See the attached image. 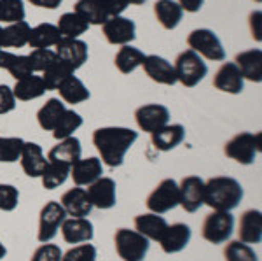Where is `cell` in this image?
<instances>
[{
  "label": "cell",
  "mask_w": 262,
  "mask_h": 261,
  "mask_svg": "<svg viewBox=\"0 0 262 261\" xmlns=\"http://www.w3.org/2000/svg\"><path fill=\"white\" fill-rule=\"evenodd\" d=\"M6 254H7V249H6V247H4V244L0 242V259L6 258Z\"/></svg>",
  "instance_id": "db71d44e"
},
{
  "label": "cell",
  "mask_w": 262,
  "mask_h": 261,
  "mask_svg": "<svg viewBox=\"0 0 262 261\" xmlns=\"http://www.w3.org/2000/svg\"><path fill=\"white\" fill-rule=\"evenodd\" d=\"M175 75L177 83H180L185 88H194L198 86L205 75L208 74V67L203 62V58L198 53H194L192 49H185L182 51L175 60Z\"/></svg>",
  "instance_id": "3957f363"
},
{
  "label": "cell",
  "mask_w": 262,
  "mask_h": 261,
  "mask_svg": "<svg viewBox=\"0 0 262 261\" xmlns=\"http://www.w3.org/2000/svg\"><path fill=\"white\" fill-rule=\"evenodd\" d=\"M56 27H58V30H60L61 39H79L82 33L88 32L90 25H88L81 16L72 11V12H65V14L60 16Z\"/></svg>",
  "instance_id": "e575fe53"
},
{
  "label": "cell",
  "mask_w": 262,
  "mask_h": 261,
  "mask_svg": "<svg viewBox=\"0 0 262 261\" xmlns=\"http://www.w3.org/2000/svg\"><path fill=\"white\" fill-rule=\"evenodd\" d=\"M224 153L227 158L242 163V165H252L255 156L260 153V133L242 132L226 142Z\"/></svg>",
  "instance_id": "5b68a950"
},
{
  "label": "cell",
  "mask_w": 262,
  "mask_h": 261,
  "mask_svg": "<svg viewBox=\"0 0 262 261\" xmlns=\"http://www.w3.org/2000/svg\"><path fill=\"white\" fill-rule=\"evenodd\" d=\"M180 204L185 212H196L205 205V180L198 175H187L179 184Z\"/></svg>",
  "instance_id": "30bf717a"
},
{
  "label": "cell",
  "mask_w": 262,
  "mask_h": 261,
  "mask_svg": "<svg viewBox=\"0 0 262 261\" xmlns=\"http://www.w3.org/2000/svg\"><path fill=\"white\" fill-rule=\"evenodd\" d=\"M28 60L33 69V72H44L46 69L51 65L53 62L58 60L56 53L49 48H39V49H32V53L28 54Z\"/></svg>",
  "instance_id": "b9f144b4"
},
{
  "label": "cell",
  "mask_w": 262,
  "mask_h": 261,
  "mask_svg": "<svg viewBox=\"0 0 262 261\" xmlns=\"http://www.w3.org/2000/svg\"><path fill=\"white\" fill-rule=\"evenodd\" d=\"M103 6V9L107 11V14L114 18V16H121L126 11V7L129 6L128 0H98Z\"/></svg>",
  "instance_id": "c3c4849f"
},
{
  "label": "cell",
  "mask_w": 262,
  "mask_h": 261,
  "mask_svg": "<svg viewBox=\"0 0 262 261\" xmlns=\"http://www.w3.org/2000/svg\"><path fill=\"white\" fill-rule=\"evenodd\" d=\"M54 48H56L54 49L56 56L63 63H67L74 72L77 69H81L84 63L88 62V56H90L88 44L81 39H61Z\"/></svg>",
  "instance_id": "4fadbf2b"
},
{
  "label": "cell",
  "mask_w": 262,
  "mask_h": 261,
  "mask_svg": "<svg viewBox=\"0 0 262 261\" xmlns=\"http://www.w3.org/2000/svg\"><path fill=\"white\" fill-rule=\"evenodd\" d=\"M7 70H9V74L16 79V81H19V79L28 77V75L33 74L30 60H28V56H23V54H19V56L16 54L14 60L11 62V65Z\"/></svg>",
  "instance_id": "f6af8a7d"
},
{
  "label": "cell",
  "mask_w": 262,
  "mask_h": 261,
  "mask_svg": "<svg viewBox=\"0 0 262 261\" xmlns=\"http://www.w3.org/2000/svg\"><path fill=\"white\" fill-rule=\"evenodd\" d=\"M242 200L243 188L236 179L219 175L205 183V205H208L212 210L231 212L232 209L238 207Z\"/></svg>",
  "instance_id": "7a4b0ae2"
},
{
  "label": "cell",
  "mask_w": 262,
  "mask_h": 261,
  "mask_svg": "<svg viewBox=\"0 0 262 261\" xmlns=\"http://www.w3.org/2000/svg\"><path fill=\"white\" fill-rule=\"evenodd\" d=\"M213 86L219 91L239 95L245 90V79L234 62H226L213 75Z\"/></svg>",
  "instance_id": "5bb4252c"
},
{
  "label": "cell",
  "mask_w": 262,
  "mask_h": 261,
  "mask_svg": "<svg viewBox=\"0 0 262 261\" xmlns=\"http://www.w3.org/2000/svg\"><path fill=\"white\" fill-rule=\"evenodd\" d=\"M145 74L149 75L154 83L173 86L177 83L175 69L166 58L158 56V54H145V60L142 63Z\"/></svg>",
  "instance_id": "e0dca14e"
},
{
  "label": "cell",
  "mask_w": 262,
  "mask_h": 261,
  "mask_svg": "<svg viewBox=\"0 0 262 261\" xmlns=\"http://www.w3.org/2000/svg\"><path fill=\"white\" fill-rule=\"evenodd\" d=\"M234 63L242 72L243 79H248L252 83L262 81V51L259 48L238 53L234 58Z\"/></svg>",
  "instance_id": "7402d4cb"
},
{
  "label": "cell",
  "mask_w": 262,
  "mask_h": 261,
  "mask_svg": "<svg viewBox=\"0 0 262 261\" xmlns=\"http://www.w3.org/2000/svg\"><path fill=\"white\" fill-rule=\"evenodd\" d=\"M48 91L44 81L39 75H28V77H23L19 81H16L14 88H12V93H14L16 100H21V102H28V100H35L42 96Z\"/></svg>",
  "instance_id": "f1b7e54d"
},
{
  "label": "cell",
  "mask_w": 262,
  "mask_h": 261,
  "mask_svg": "<svg viewBox=\"0 0 262 261\" xmlns=\"http://www.w3.org/2000/svg\"><path fill=\"white\" fill-rule=\"evenodd\" d=\"M191 226L185 223H175V225H168L164 233L159 238L161 249L166 254H177V252L184 251L191 240Z\"/></svg>",
  "instance_id": "2e32d148"
},
{
  "label": "cell",
  "mask_w": 262,
  "mask_h": 261,
  "mask_svg": "<svg viewBox=\"0 0 262 261\" xmlns=\"http://www.w3.org/2000/svg\"><path fill=\"white\" fill-rule=\"evenodd\" d=\"M103 174V165L100 158H81L70 167V175L74 179L75 186H90L96 179L101 177Z\"/></svg>",
  "instance_id": "d6986e66"
},
{
  "label": "cell",
  "mask_w": 262,
  "mask_h": 261,
  "mask_svg": "<svg viewBox=\"0 0 262 261\" xmlns=\"http://www.w3.org/2000/svg\"><path fill=\"white\" fill-rule=\"evenodd\" d=\"M27 16L23 0H0V23H18Z\"/></svg>",
  "instance_id": "ab89813d"
},
{
  "label": "cell",
  "mask_w": 262,
  "mask_h": 261,
  "mask_svg": "<svg viewBox=\"0 0 262 261\" xmlns=\"http://www.w3.org/2000/svg\"><path fill=\"white\" fill-rule=\"evenodd\" d=\"M65 219H67V212L61 207L60 202H54V200L48 202L40 209L39 214V231H37L39 242L46 244L53 240L56 237L58 230L61 228V223Z\"/></svg>",
  "instance_id": "9c48e42d"
},
{
  "label": "cell",
  "mask_w": 262,
  "mask_h": 261,
  "mask_svg": "<svg viewBox=\"0 0 262 261\" xmlns=\"http://www.w3.org/2000/svg\"><path fill=\"white\" fill-rule=\"evenodd\" d=\"M189 49L198 53L200 56L212 62H222L226 58V49H224L221 39L217 33L210 28H196L189 33L187 37Z\"/></svg>",
  "instance_id": "8992f818"
},
{
  "label": "cell",
  "mask_w": 262,
  "mask_h": 261,
  "mask_svg": "<svg viewBox=\"0 0 262 261\" xmlns=\"http://www.w3.org/2000/svg\"><path fill=\"white\" fill-rule=\"evenodd\" d=\"M138 133L124 126H103L93 132V144L100 153L101 162L108 167H119L126 153L137 142Z\"/></svg>",
  "instance_id": "6da1fadb"
},
{
  "label": "cell",
  "mask_w": 262,
  "mask_h": 261,
  "mask_svg": "<svg viewBox=\"0 0 262 261\" xmlns=\"http://www.w3.org/2000/svg\"><path fill=\"white\" fill-rule=\"evenodd\" d=\"M143 60H145L143 51L126 44V46H121V49L116 53L114 65H116V69L119 70L121 74H131V72H135L138 67H142Z\"/></svg>",
  "instance_id": "4dcf8cb0"
},
{
  "label": "cell",
  "mask_w": 262,
  "mask_h": 261,
  "mask_svg": "<svg viewBox=\"0 0 262 261\" xmlns=\"http://www.w3.org/2000/svg\"><path fill=\"white\" fill-rule=\"evenodd\" d=\"M239 240L245 244H259L262 240V214L260 210L248 209L239 217Z\"/></svg>",
  "instance_id": "cb8c5ba5"
},
{
  "label": "cell",
  "mask_w": 262,
  "mask_h": 261,
  "mask_svg": "<svg viewBox=\"0 0 262 261\" xmlns=\"http://www.w3.org/2000/svg\"><path fill=\"white\" fill-rule=\"evenodd\" d=\"M152 137V144L158 151H171L175 149L177 146L182 144V140L185 138V128L179 123L175 125H164L159 130L150 133Z\"/></svg>",
  "instance_id": "d4e9b609"
},
{
  "label": "cell",
  "mask_w": 262,
  "mask_h": 261,
  "mask_svg": "<svg viewBox=\"0 0 262 261\" xmlns=\"http://www.w3.org/2000/svg\"><path fill=\"white\" fill-rule=\"evenodd\" d=\"M25 140L19 137H0V163L18 162Z\"/></svg>",
  "instance_id": "60d3db41"
},
{
  "label": "cell",
  "mask_w": 262,
  "mask_h": 261,
  "mask_svg": "<svg viewBox=\"0 0 262 261\" xmlns=\"http://www.w3.org/2000/svg\"><path fill=\"white\" fill-rule=\"evenodd\" d=\"M232 230H234V217H232V214L213 210L203 221L201 235L210 244H224L229 240Z\"/></svg>",
  "instance_id": "52a82bcc"
},
{
  "label": "cell",
  "mask_w": 262,
  "mask_h": 261,
  "mask_svg": "<svg viewBox=\"0 0 262 261\" xmlns=\"http://www.w3.org/2000/svg\"><path fill=\"white\" fill-rule=\"evenodd\" d=\"M88 196H90L93 207L107 210L112 209L117 204V193H116V180L111 177L96 179L95 183L88 186Z\"/></svg>",
  "instance_id": "9a60e30c"
},
{
  "label": "cell",
  "mask_w": 262,
  "mask_h": 261,
  "mask_svg": "<svg viewBox=\"0 0 262 261\" xmlns=\"http://www.w3.org/2000/svg\"><path fill=\"white\" fill-rule=\"evenodd\" d=\"M253 2H260V0H253Z\"/></svg>",
  "instance_id": "6f0895ef"
},
{
  "label": "cell",
  "mask_w": 262,
  "mask_h": 261,
  "mask_svg": "<svg viewBox=\"0 0 262 261\" xmlns=\"http://www.w3.org/2000/svg\"><path fill=\"white\" fill-rule=\"evenodd\" d=\"M19 204V191L12 184H0V210L11 212Z\"/></svg>",
  "instance_id": "ee69618b"
},
{
  "label": "cell",
  "mask_w": 262,
  "mask_h": 261,
  "mask_svg": "<svg viewBox=\"0 0 262 261\" xmlns=\"http://www.w3.org/2000/svg\"><path fill=\"white\" fill-rule=\"evenodd\" d=\"M30 30L32 27L25 19L2 28V48H23V46H27Z\"/></svg>",
  "instance_id": "836d02e7"
},
{
  "label": "cell",
  "mask_w": 262,
  "mask_h": 261,
  "mask_svg": "<svg viewBox=\"0 0 262 261\" xmlns=\"http://www.w3.org/2000/svg\"><path fill=\"white\" fill-rule=\"evenodd\" d=\"M60 204L65 209V212L72 217H88L93 210V204L88 196V191L81 186L72 188L63 193Z\"/></svg>",
  "instance_id": "ac0fdd59"
},
{
  "label": "cell",
  "mask_w": 262,
  "mask_h": 261,
  "mask_svg": "<svg viewBox=\"0 0 262 261\" xmlns=\"http://www.w3.org/2000/svg\"><path fill=\"white\" fill-rule=\"evenodd\" d=\"M61 41L60 30L56 25L53 23H40L37 27H33L30 30V37H28V46L33 49L39 48H51L56 46Z\"/></svg>",
  "instance_id": "f546056e"
},
{
  "label": "cell",
  "mask_w": 262,
  "mask_h": 261,
  "mask_svg": "<svg viewBox=\"0 0 262 261\" xmlns=\"http://www.w3.org/2000/svg\"><path fill=\"white\" fill-rule=\"evenodd\" d=\"M81 126H82L81 114L67 109V111L63 112V116L60 117V121H58V125L54 126L53 137L56 138V140H63V138L74 137V132H77Z\"/></svg>",
  "instance_id": "d590c367"
},
{
  "label": "cell",
  "mask_w": 262,
  "mask_h": 261,
  "mask_svg": "<svg viewBox=\"0 0 262 261\" xmlns=\"http://www.w3.org/2000/svg\"><path fill=\"white\" fill-rule=\"evenodd\" d=\"M67 111L65 104L60 98H49L37 112V121H39V126L42 130H48V132H53L54 126L58 125L60 117L63 116V112Z\"/></svg>",
  "instance_id": "1f68e13d"
},
{
  "label": "cell",
  "mask_w": 262,
  "mask_h": 261,
  "mask_svg": "<svg viewBox=\"0 0 262 261\" xmlns=\"http://www.w3.org/2000/svg\"><path fill=\"white\" fill-rule=\"evenodd\" d=\"M154 14L163 28L173 30V28L179 27L184 11L175 0H158L154 4Z\"/></svg>",
  "instance_id": "83f0119b"
},
{
  "label": "cell",
  "mask_w": 262,
  "mask_h": 261,
  "mask_svg": "<svg viewBox=\"0 0 262 261\" xmlns=\"http://www.w3.org/2000/svg\"><path fill=\"white\" fill-rule=\"evenodd\" d=\"M70 74H74V70L58 58L56 62H53L48 69L42 72V81H44L48 91H51V90H56L61 84V81H65Z\"/></svg>",
  "instance_id": "74e56055"
},
{
  "label": "cell",
  "mask_w": 262,
  "mask_h": 261,
  "mask_svg": "<svg viewBox=\"0 0 262 261\" xmlns=\"http://www.w3.org/2000/svg\"><path fill=\"white\" fill-rule=\"evenodd\" d=\"M69 175H70V167L61 165V163L49 162L46 170L42 172V175H40L42 186L46 189H56V188H60L61 184H65Z\"/></svg>",
  "instance_id": "8d00e7d4"
},
{
  "label": "cell",
  "mask_w": 262,
  "mask_h": 261,
  "mask_svg": "<svg viewBox=\"0 0 262 261\" xmlns=\"http://www.w3.org/2000/svg\"><path fill=\"white\" fill-rule=\"evenodd\" d=\"M16 54H12L9 51H6V49H0V69H9L11 62L14 60Z\"/></svg>",
  "instance_id": "f5cc1de1"
},
{
  "label": "cell",
  "mask_w": 262,
  "mask_h": 261,
  "mask_svg": "<svg viewBox=\"0 0 262 261\" xmlns=\"http://www.w3.org/2000/svg\"><path fill=\"white\" fill-rule=\"evenodd\" d=\"M95 261H96V259H95Z\"/></svg>",
  "instance_id": "680465c9"
},
{
  "label": "cell",
  "mask_w": 262,
  "mask_h": 261,
  "mask_svg": "<svg viewBox=\"0 0 262 261\" xmlns=\"http://www.w3.org/2000/svg\"><path fill=\"white\" fill-rule=\"evenodd\" d=\"M81 153H82L81 140H79L77 137H69V138L60 140L49 151L48 159L54 163H61V165L72 167L75 162L81 159Z\"/></svg>",
  "instance_id": "603a6c76"
},
{
  "label": "cell",
  "mask_w": 262,
  "mask_h": 261,
  "mask_svg": "<svg viewBox=\"0 0 262 261\" xmlns=\"http://www.w3.org/2000/svg\"><path fill=\"white\" fill-rule=\"evenodd\" d=\"M103 35L114 46H126L135 41L137 37V25L133 19L124 16H114L107 19L103 25Z\"/></svg>",
  "instance_id": "8fae6325"
},
{
  "label": "cell",
  "mask_w": 262,
  "mask_h": 261,
  "mask_svg": "<svg viewBox=\"0 0 262 261\" xmlns=\"http://www.w3.org/2000/svg\"><path fill=\"white\" fill-rule=\"evenodd\" d=\"M224 258L226 261H259L257 252L252 249L250 244L242 240H231L224 247Z\"/></svg>",
  "instance_id": "f35d334b"
},
{
  "label": "cell",
  "mask_w": 262,
  "mask_h": 261,
  "mask_svg": "<svg viewBox=\"0 0 262 261\" xmlns=\"http://www.w3.org/2000/svg\"><path fill=\"white\" fill-rule=\"evenodd\" d=\"M28 2L32 4V6L35 7H42V9H58V7L61 6L63 0H28Z\"/></svg>",
  "instance_id": "816d5d0a"
},
{
  "label": "cell",
  "mask_w": 262,
  "mask_h": 261,
  "mask_svg": "<svg viewBox=\"0 0 262 261\" xmlns=\"http://www.w3.org/2000/svg\"><path fill=\"white\" fill-rule=\"evenodd\" d=\"M180 204L179 183L173 179H163L154 191L147 196V209L154 214H166Z\"/></svg>",
  "instance_id": "ba28073f"
},
{
  "label": "cell",
  "mask_w": 262,
  "mask_h": 261,
  "mask_svg": "<svg viewBox=\"0 0 262 261\" xmlns=\"http://www.w3.org/2000/svg\"><path fill=\"white\" fill-rule=\"evenodd\" d=\"M0 49H2V27H0Z\"/></svg>",
  "instance_id": "9f6ffc18"
},
{
  "label": "cell",
  "mask_w": 262,
  "mask_h": 261,
  "mask_svg": "<svg viewBox=\"0 0 262 261\" xmlns=\"http://www.w3.org/2000/svg\"><path fill=\"white\" fill-rule=\"evenodd\" d=\"M95 259H96V247L88 242L74 246L65 254H61V261H95Z\"/></svg>",
  "instance_id": "7bdbcfd3"
},
{
  "label": "cell",
  "mask_w": 262,
  "mask_h": 261,
  "mask_svg": "<svg viewBox=\"0 0 262 261\" xmlns=\"http://www.w3.org/2000/svg\"><path fill=\"white\" fill-rule=\"evenodd\" d=\"M61 254L63 252L56 244L46 242L40 247H37L30 261H61Z\"/></svg>",
  "instance_id": "bcb514c9"
},
{
  "label": "cell",
  "mask_w": 262,
  "mask_h": 261,
  "mask_svg": "<svg viewBox=\"0 0 262 261\" xmlns=\"http://www.w3.org/2000/svg\"><path fill=\"white\" fill-rule=\"evenodd\" d=\"M147 0H128V4H131V6H142V4H145Z\"/></svg>",
  "instance_id": "11a10c76"
},
{
  "label": "cell",
  "mask_w": 262,
  "mask_h": 261,
  "mask_svg": "<svg viewBox=\"0 0 262 261\" xmlns=\"http://www.w3.org/2000/svg\"><path fill=\"white\" fill-rule=\"evenodd\" d=\"M74 12L81 16L90 27L91 25H103L107 19H111V16L107 14V11L103 9L98 0H77Z\"/></svg>",
  "instance_id": "d6a6232c"
},
{
  "label": "cell",
  "mask_w": 262,
  "mask_h": 261,
  "mask_svg": "<svg viewBox=\"0 0 262 261\" xmlns=\"http://www.w3.org/2000/svg\"><path fill=\"white\" fill-rule=\"evenodd\" d=\"M260 11H253L250 14V30H252V37L255 41L260 42Z\"/></svg>",
  "instance_id": "681fc988"
},
{
  "label": "cell",
  "mask_w": 262,
  "mask_h": 261,
  "mask_svg": "<svg viewBox=\"0 0 262 261\" xmlns=\"http://www.w3.org/2000/svg\"><path fill=\"white\" fill-rule=\"evenodd\" d=\"M56 91L60 93L63 102L72 104V105L86 102V100L91 96L90 90L86 88V84H84L81 79L74 74H70L65 81H61L60 86L56 88Z\"/></svg>",
  "instance_id": "4316f807"
},
{
  "label": "cell",
  "mask_w": 262,
  "mask_h": 261,
  "mask_svg": "<svg viewBox=\"0 0 262 261\" xmlns=\"http://www.w3.org/2000/svg\"><path fill=\"white\" fill-rule=\"evenodd\" d=\"M135 121L142 132L152 133L170 121V111L161 104H145L135 111Z\"/></svg>",
  "instance_id": "7c38bea8"
},
{
  "label": "cell",
  "mask_w": 262,
  "mask_h": 261,
  "mask_svg": "<svg viewBox=\"0 0 262 261\" xmlns=\"http://www.w3.org/2000/svg\"><path fill=\"white\" fill-rule=\"evenodd\" d=\"M16 109V98L12 93V88L0 84V114H7V112Z\"/></svg>",
  "instance_id": "7dc6e473"
},
{
  "label": "cell",
  "mask_w": 262,
  "mask_h": 261,
  "mask_svg": "<svg viewBox=\"0 0 262 261\" xmlns=\"http://www.w3.org/2000/svg\"><path fill=\"white\" fill-rule=\"evenodd\" d=\"M166 226L168 223L161 214L149 212V214H140V216L135 217V230L140 235H143L145 238H149V240L159 242V238L164 233Z\"/></svg>",
  "instance_id": "484cf974"
},
{
  "label": "cell",
  "mask_w": 262,
  "mask_h": 261,
  "mask_svg": "<svg viewBox=\"0 0 262 261\" xmlns=\"http://www.w3.org/2000/svg\"><path fill=\"white\" fill-rule=\"evenodd\" d=\"M179 6L182 7V11L185 12H198L203 7L205 0H179Z\"/></svg>",
  "instance_id": "f907efd6"
},
{
  "label": "cell",
  "mask_w": 262,
  "mask_h": 261,
  "mask_svg": "<svg viewBox=\"0 0 262 261\" xmlns=\"http://www.w3.org/2000/svg\"><path fill=\"white\" fill-rule=\"evenodd\" d=\"M61 235L63 240L69 244H82L90 242L95 235L93 223L88 217H70L61 223Z\"/></svg>",
  "instance_id": "44dd1931"
},
{
  "label": "cell",
  "mask_w": 262,
  "mask_h": 261,
  "mask_svg": "<svg viewBox=\"0 0 262 261\" xmlns=\"http://www.w3.org/2000/svg\"><path fill=\"white\" fill-rule=\"evenodd\" d=\"M19 162L21 167H23V172L28 177H40L42 172L48 167L49 159H46L44 151H42V147L39 144H35V142H25Z\"/></svg>",
  "instance_id": "ffe728a7"
},
{
  "label": "cell",
  "mask_w": 262,
  "mask_h": 261,
  "mask_svg": "<svg viewBox=\"0 0 262 261\" xmlns=\"http://www.w3.org/2000/svg\"><path fill=\"white\" fill-rule=\"evenodd\" d=\"M150 240L137 230L119 228L114 235V244H116V252L121 259L124 261H142L149 252Z\"/></svg>",
  "instance_id": "277c9868"
}]
</instances>
